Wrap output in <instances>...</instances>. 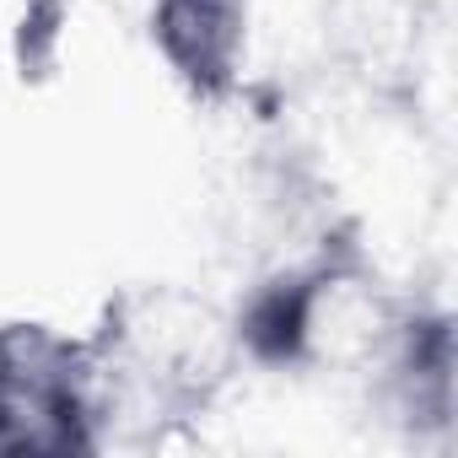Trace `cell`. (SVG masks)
<instances>
[{
  "label": "cell",
  "mask_w": 458,
  "mask_h": 458,
  "mask_svg": "<svg viewBox=\"0 0 458 458\" xmlns=\"http://www.w3.org/2000/svg\"><path fill=\"white\" fill-rule=\"evenodd\" d=\"M254 0H146V38L194 103H226L249 65Z\"/></svg>",
  "instance_id": "cell-3"
},
{
  "label": "cell",
  "mask_w": 458,
  "mask_h": 458,
  "mask_svg": "<svg viewBox=\"0 0 458 458\" xmlns=\"http://www.w3.org/2000/svg\"><path fill=\"white\" fill-rule=\"evenodd\" d=\"M383 394L415 426H447L453 410V324L447 313H404L388 335L383 356Z\"/></svg>",
  "instance_id": "cell-4"
},
{
  "label": "cell",
  "mask_w": 458,
  "mask_h": 458,
  "mask_svg": "<svg viewBox=\"0 0 458 458\" xmlns=\"http://www.w3.org/2000/svg\"><path fill=\"white\" fill-rule=\"evenodd\" d=\"M103 453L92 340L38 318L0 324V458Z\"/></svg>",
  "instance_id": "cell-2"
},
{
  "label": "cell",
  "mask_w": 458,
  "mask_h": 458,
  "mask_svg": "<svg viewBox=\"0 0 458 458\" xmlns=\"http://www.w3.org/2000/svg\"><path fill=\"white\" fill-rule=\"evenodd\" d=\"M92 340V372H98V415H103V447L119 437V426L140 437H162L167 426H183L205 415L226 377L233 329H221L205 308L173 292H135L119 297Z\"/></svg>",
  "instance_id": "cell-1"
}]
</instances>
